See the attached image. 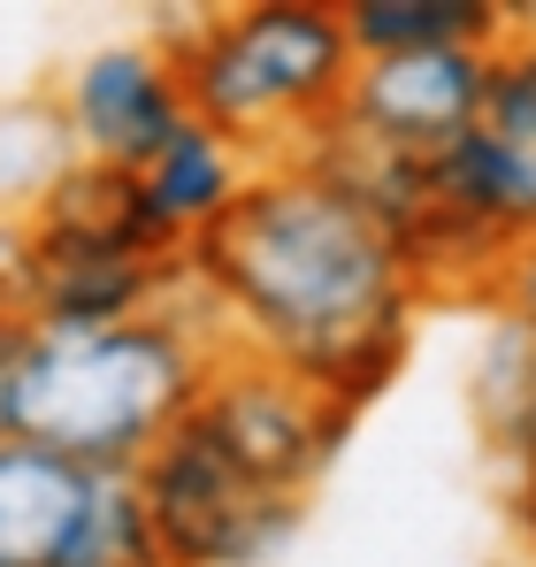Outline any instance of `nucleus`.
I'll return each mask as SVG.
<instances>
[{
  "mask_svg": "<svg viewBox=\"0 0 536 567\" xmlns=\"http://www.w3.org/2000/svg\"><path fill=\"white\" fill-rule=\"evenodd\" d=\"M353 62L375 54H437V47H498L506 31H522V8L498 0H346L338 8Z\"/></svg>",
  "mask_w": 536,
  "mask_h": 567,
  "instance_id": "obj_12",
  "label": "nucleus"
},
{
  "mask_svg": "<svg viewBox=\"0 0 536 567\" xmlns=\"http://www.w3.org/2000/svg\"><path fill=\"white\" fill-rule=\"evenodd\" d=\"M31 246L39 254H131V261H184L146 215L131 169L70 162V177L31 207Z\"/></svg>",
  "mask_w": 536,
  "mask_h": 567,
  "instance_id": "obj_10",
  "label": "nucleus"
},
{
  "mask_svg": "<svg viewBox=\"0 0 536 567\" xmlns=\"http://www.w3.org/2000/svg\"><path fill=\"white\" fill-rule=\"evenodd\" d=\"M54 107H62V131H70L78 162H100V169H138L177 123H192L177 62L154 39L92 47L85 62L62 78Z\"/></svg>",
  "mask_w": 536,
  "mask_h": 567,
  "instance_id": "obj_8",
  "label": "nucleus"
},
{
  "mask_svg": "<svg viewBox=\"0 0 536 567\" xmlns=\"http://www.w3.org/2000/svg\"><path fill=\"white\" fill-rule=\"evenodd\" d=\"M92 483L100 475L62 461V453L0 437V567H54L62 560L70 537H78V522H85V506H92Z\"/></svg>",
  "mask_w": 536,
  "mask_h": 567,
  "instance_id": "obj_11",
  "label": "nucleus"
},
{
  "mask_svg": "<svg viewBox=\"0 0 536 567\" xmlns=\"http://www.w3.org/2000/svg\"><path fill=\"white\" fill-rule=\"evenodd\" d=\"M514 522H522V537H529V553H536V468L514 475Z\"/></svg>",
  "mask_w": 536,
  "mask_h": 567,
  "instance_id": "obj_19",
  "label": "nucleus"
},
{
  "mask_svg": "<svg viewBox=\"0 0 536 567\" xmlns=\"http://www.w3.org/2000/svg\"><path fill=\"white\" fill-rule=\"evenodd\" d=\"M184 284L223 353L346 414L375 406L414 353L422 284L406 246L307 162H261L246 199L184 254Z\"/></svg>",
  "mask_w": 536,
  "mask_h": 567,
  "instance_id": "obj_1",
  "label": "nucleus"
},
{
  "mask_svg": "<svg viewBox=\"0 0 536 567\" xmlns=\"http://www.w3.org/2000/svg\"><path fill=\"white\" fill-rule=\"evenodd\" d=\"M215 330L184 299L115 330H23L0 383V437L62 453L92 475H138L215 369Z\"/></svg>",
  "mask_w": 536,
  "mask_h": 567,
  "instance_id": "obj_2",
  "label": "nucleus"
},
{
  "mask_svg": "<svg viewBox=\"0 0 536 567\" xmlns=\"http://www.w3.org/2000/svg\"><path fill=\"white\" fill-rule=\"evenodd\" d=\"M177 62V85L192 123L223 131L230 146L261 154H299L346 100L353 47L338 8L322 0H246V8H207L184 31L154 39Z\"/></svg>",
  "mask_w": 536,
  "mask_h": 567,
  "instance_id": "obj_3",
  "label": "nucleus"
},
{
  "mask_svg": "<svg viewBox=\"0 0 536 567\" xmlns=\"http://www.w3.org/2000/svg\"><path fill=\"white\" fill-rule=\"evenodd\" d=\"M483 299H491V315H514V322H529V330H536V238H522V246L491 269Z\"/></svg>",
  "mask_w": 536,
  "mask_h": 567,
  "instance_id": "obj_17",
  "label": "nucleus"
},
{
  "mask_svg": "<svg viewBox=\"0 0 536 567\" xmlns=\"http://www.w3.org/2000/svg\"><path fill=\"white\" fill-rule=\"evenodd\" d=\"M536 238V154L498 131H460L452 146L422 154L414 207L399 223L414 284H491V269Z\"/></svg>",
  "mask_w": 536,
  "mask_h": 567,
  "instance_id": "obj_4",
  "label": "nucleus"
},
{
  "mask_svg": "<svg viewBox=\"0 0 536 567\" xmlns=\"http://www.w3.org/2000/svg\"><path fill=\"white\" fill-rule=\"evenodd\" d=\"M131 177H138L146 215L162 223V238H169L177 254H192V246L246 199V185L261 177V162H254L246 146H230L223 131H207V123H177Z\"/></svg>",
  "mask_w": 536,
  "mask_h": 567,
  "instance_id": "obj_9",
  "label": "nucleus"
},
{
  "mask_svg": "<svg viewBox=\"0 0 536 567\" xmlns=\"http://www.w3.org/2000/svg\"><path fill=\"white\" fill-rule=\"evenodd\" d=\"M131 483L169 567H268L307 522L299 498L261 491L192 414L138 461Z\"/></svg>",
  "mask_w": 536,
  "mask_h": 567,
  "instance_id": "obj_5",
  "label": "nucleus"
},
{
  "mask_svg": "<svg viewBox=\"0 0 536 567\" xmlns=\"http://www.w3.org/2000/svg\"><path fill=\"white\" fill-rule=\"evenodd\" d=\"M54 567H169L154 529H146V506H138V483L131 475H100L92 483V506L70 537V553Z\"/></svg>",
  "mask_w": 536,
  "mask_h": 567,
  "instance_id": "obj_15",
  "label": "nucleus"
},
{
  "mask_svg": "<svg viewBox=\"0 0 536 567\" xmlns=\"http://www.w3.org/2000/svg\"><path fill=\"white\" fill-rule=\"evenodd\" d=\"M467 422L514 475L536 468V330L514 315H491V338L467 369Z\"/></svg>",
  "mask_w": 536,
  "mask_h": 567,
  "instance_id": "obj_13",
  "label": "nucleus"
},
{
  "mask_svg": "<svg viewBox=\"0 0 536 567\" xmlns=\"http://www.w3.org/2000/svg\"><path fill=\"white\" fill-rule=\"evenodd\" d=\"M31 307V223H0V322H23Z\"/></svg>",
  "mask_w": 536,
  "mask_h": 567,
  "instance_id": "obj_18",
  "label": "nucleus"
},
{
  "mask_svg": "<svg viewBox=\"0 0 536 567\" xmlns=\"http://www.w3.org/2000/svg\"><path fill=\"white\" fill-rule=\"evenodd\" d=\"M483 131L514 138L536 154V31H506L491 47V85H483Z\"/></svg>",
  "mask_w": 536,
  "mask_h": 567,
  "instance_id": "obj_16",
  "label": "nucleus"
},
{
  "mask_svg": "<svg viewBox=\"0 0 536 567\" xmlns=\"http://www.w3.org/2000/svg\"><path fill=\"white\" fill-rule=\"evenodd\" d=\"M238 468L254 475L276 498H315V483L330 475V461L346 453L353 437V414L330 406L322 391L276 377L261 361H238V353H215V369L199 383V399L184 406Z\"/></svg>",
  "mask_w": 536,
  "mask_h": 567,
  "instance_id": "obj_6",
  "label": "nucleus"
},
{
  "mask_svg": "<svg viewBox=\"0 0 536 567\" xmlns=\"http://www.w3.org/2000/svg\"><path fill=\"white\" fill-rule=\"evenodd\" d=\"M483 85H491V54L483 47H437V54H375L353 62L346 100H338V131H353L383 154H437L460 131L483 123Z\"/></svg>",
  "mask_w": 536,
  "mask_h": 567,
  "instance_id": "obj_7",
  "label": "nucleus"
},
{
  "mask_svg": "<svg viewBox=\"0 0 536 567\" xmlns=\"http://www.w3.org/2000/svg\"><path fill=\"white\" fill-rule=\"evenodd\" d=\"M78 146L62 131L54 93H8L0 100V223H31V207L70 177Z\"/></svg>",
  "mask_w": 536,
  "mask_h": 567,
  "instance_id": "obj_14",
  "label": "nucleus"
}]
</instances>
